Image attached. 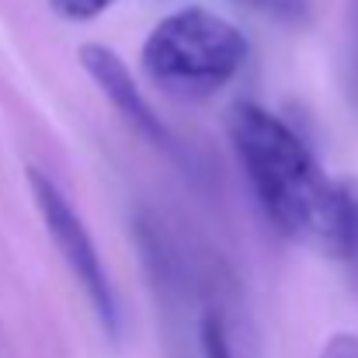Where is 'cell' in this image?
I'll use <instances>...</instances> for the list:
<instances>
[{
  "instance_id": "cell-1",
  "label": "cell",
  "mask_w": 358,
  "mask_h": 358,
  "mask_svg": "<svg viewBox=\"0 0 358 358\" xmlns=\"http://www.w3.org/2000/svg\"><path fill=\"white\" fill-rule=\"evenodd\" d=\"M230 143L264 220L282 237L338 254L348 185L327 178L303 136L275 112L243 101L230 112Z\"/></svg>"
},
{
  "instance_id": "cell-2",
  "label": "cell",
  "mask_w": 358,
  "mask_h": 358,
  "mask_svg": "<svg viewBox=\"0 0 358 358\" xmlns=\"http://www.w3.org/2000/svg\"><path fill=\"white\" fill-rule=\"evenodd\" d=\"M143 73L171 98L195 101L223 91L247 63V38L234 21L206 7L167 14L143 42Z\"/></svg>"
},
{
  "instance_id": "cell-3",
  "label": "cell",
  "mask_w": 358,
  "mask_h": 358,
  "mask_svg": "<svg viewBox=\"0 0 358 358\" xmlns=\"http://www.w3.org/2000/svg\"><path fill=\"white\" fill-rule=\"evenodd\" d=\"M28 185H31V195H35V206L42 213V223L49 230V237L56 243V250L63 254L70 275L80 282L87 303L94 306L101 327L115 338L119 334V299H115V289H112V278L101 264V254L94 247V240L87 234L84 220L73 213V206L66 202V195L59 192V185L42 174L38 167L28 171Z\"/></svg>"
},
{
  "instance_id": "cell-4",
  "label": "cell",
  "mask_w": 358,
  "mask_h": 358,
  "mask_svg": "<svg viewBox=\"0 0 358 358\" xmlns=\"http://www.w3.org/2000/svg\"><path fill=\"white\" fill-rule=\"evenodd\" d=\"M80 63H84V70L91 73V80L105 91V98L119 108L122 119L129 122L139 136H146L153 146H160V150H167V153L178 150L174 136L167 132V125L160 122V115L150 108V101L143 98L139 84L132 80V73H129V66L122 63L119 52H112L108 45L87 42V45H80Z\"/></svg>"
},
{
  "instance_id": "cell-5",
  "label": "cell",
  "mask_w": 358,
  "mask_h": 358,
  "mask_svg": "<svg viewBox=\"0 0 358 358\" xmlns=\"http://www.w3.org/2000/svg\"><path fill=\"white\" fill-rule=\"evenodd\" d=\"M237 3L264 14V17H275L282 24H303L310 17V0H237Z\"/></svg>"
},
{
  "instance_id": "cell-6",
  "label": "cell",
  "mask_w": 358,
  "mask_h": 358,
  "mask_svg": "<svg viewBox=\"0 0 358 358\" xmlns=\"http://www.w3.org/2000/svg\"><path fill=\"white\" fill-rule=\"evenodd\" d=\"M202 355L206 358H234L230 352V341H227V331H223V320L216 313H209L202 320Z\"/></svg>"
},
{
  "instance_id": "cell-7",
  "label": "cell",
  "mask_w": 358,
  "mask_h": 358,
  "mask_svg": "<svg viewBox=\"0 0 358 358\" xmlns=\"http://www.w3.org/2000/svg\"><path fill=\"white\" fill-rule=\"evenodd\" d=\"M115 0H49V7L66 17V21H91L98 14H105Z\"/></svg>"
},
{
  "instance_id": "cell-8",
  "label": "cell",
  "mask_w": 358,
  "mask_h": 358,
  "mask_svg": "<svg viewBox=\"0 0 358 358\" xmlns=\"http://www.w3.org/2000/svg\"><path fill=\"white\" fill-rule=\"evenodd\" d=\"M338 257L352 261L358 268V188L348 185V220H345V237L338 247Z\"/></svg>"
},
{
  "instance_id": "cell-9",
  "label": "cell",
  "mask_w": 358,
  "mask_h": 358,
  "mask_svg": "<svg viewBox=\"0 0 358 358\" xmlns=\"http://www.w3.org/2000/svg\"><path fill=\"white\" fill-rule=\"evenodd\" d=\"M317 358H358V334H352V331L331 334Z\"/></svg>"
}]
</instances>
